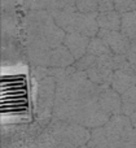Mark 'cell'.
Segmentation results:
<instances>
[{
  "label": "cell",
  "instance_id": "1",
  "mask_svg": "<svg viewBox=\"0 0 136 148\" xmlns=\"http://www.w3.org/2000/svg\"><path fill=\"white\" fill-rule=\"evenodd\" d=\"M56 79V97L52 120L78 123L87 129L105 125L110 116L99 103L100 86L95 84L84 72L73 66L52 68Z\"/></svg>",
  "mask_w": 136,
  "mask_h": 148
},
{
  "label": "cell",
  "instance_id": "2",
  "mask_svg": "<svg viewBox=\"0 0 136 148\" xmlns=\"http://www.w3.org/2000/svg\"><path fill=\"white\" fill-rule=\"evenodd\" d=\"M23 27L30 61L35 66L48 68L49 52L64 44L66 33L56 23L53 16L44 9H29L25 16Z\"/></svg>",
  "mask_w": 136,
  "mask_h": 148
},
{
  "label": "cell",
  "instance_id": "3",
  "mask_svg": "<svg viewBox=\"0 0 136 148\" xmlns=\"http://www.w3.org/2000/svg\"><path fill=\"white\" fill-rule=\"evenodd\" d=\"M134 130L130 117L124 114L112 116L105 125L91 130L87 146L91 148H123Z\"/></svg>",
  "mask_w": 136,
  "mask_h": 148
},
{
  "label": "cell",
  "instance_id": "4",
  "mask_svg": "<svg viewBox=\"0 0 136 148\" xmlns=\"http://www.w3.org/2000/svg\"><path fill=\"white\" fill-rule=\"evenodd\" d=\"M56 23L65 33H80L93 38L99 34L100 27L97 23V12L83 13L77 9L75 1L69 0L66 5L51 12Z\"/></svg>",
  "mask_w": 136,
  "mask_h": 148
},
{
  "label": "cell",
  "instance_id": "5",
  "mask_svg": "<svg viewBox=\"0 0 136 148\" xmlns=\"http://www.w3.org/2000/svg\"><path fill=\"white\" fill-rule=\"evenodd\" d=\"M46 129L60 148H80L88 144L91 138L90 129L78 123L52 120Z\"/></svg>",
  "mask_w": 136,
  "mask_h": 148
},
{
  "label": "cell",
  "instance_id": "6",
  "mask_svg": "<svg viewBox=\"0 0 136 148\" xmlns=\"http://www.w3.org/2000/svg\"><path fill=\"white\" fill-rule=\"evenodd\" d=\"M114 53L100 57L86 53L75 61L74 66L80 72H84L97 86H110L114 73Z\"/></svg>",
  "mask_w": 136,
  "mask_h": 148
},
{
  "label": "cell",
  "instance_id": "7",
  "mask_svg": "<svg viewBox=\"0 0 136 148\" xmlns=\"http://www.w3.org/2000/svg\"><path fill=\"white\" fill-rule=\"evenodd\" d=\"M36 81V88H35V112L36 118L40 123H47L48 125L52 121V114H53V107H54V97H56V79L53 74L51 73L48 75L43 77Z\"/></svg>",
  "mask_w": 136,
  "mask_h": 148
},
{
  "label": "cell",
  "instance_id": "8",
  "mask_svg": "<svg viewBox=\"0 0 136 148\" xmlns=\"http://www.w3.org/2000/svg\"><path fill=\"white\" fill-rule=\"evenodd\" d=\"M136 86V72L132 69L126 55L114 56V73L110 87L119 95H123Z\"/></svg>",
  "mask_w": 136,
  "mask_h": 148
},
{
  "label": "cell",
  "instance_id": "9",
  "mask_svg": "<svg viewBox=\"0 0 136 148\" xmlns=\"http://www.w3.org/2000/svg\"><path fill=\"white\" fill-rule=\"evenodd\" d=\"M114 55H127L131 42L121 30H100L97 34Z\"/></svg>",
  "mask_w": 136,
  "mask_h": 148
},
{
  "label": "cell",
  "instance_id": "10",
  "mask_svg": "<svg viewBox=\"0 0 136 148\" xmlns=\"http://www.w3.org/2000/svg\"><path fill=\"white\" fill-rule=\"evenodd\" d=\"M99 103L109 116L122 114V97L110 86H100Z\"/></svg>",
  "mask_w": 136,
  "mask_h": 148
},
{
  "label": "cell",
  "instance_id": "11",
  "mask_svg": "<svg viewBox=\"0 0 136 148\" xmlns=\"http://www.w3.org/2000/svg\"><path fill=\"white\" fill-rule=\"evenodd\" d=\"M91 38L87 35H83L80 33H66L64 39V44L70 53L74 56L75 61L79 60L87 53V48L90 44Z\"/></svg>",
  "mask_w": 136,
  "mask_h": 148
},
{
  "label": "cell",
  "instance_id": "12",
  "mask_svg": "<svg viewBox=\"0 0 136 148\" xmlns=\"http://www.w3.org/2000/svg\"><path fill=\"white\" fill-rule=\"evenodd\" d=\"M75 64V59L70 51L65 47V44L53 48L49 52L48 57V68H58V69H65V68L73 66Z\"/></svg>",
  "mask_w": 136,
  "mask_h": 148
},
{
  "label": "cell",
  "instance_id": "13",
  "mask_svg": "<svg viewBox=\"0 0 136 148\" xmlns=\"http://www.w3.org/2000/svg\"><path fill=\"white\" fill-rule=\"evenodd\" d=\"M97 23L100 30H121L122 14L116 9L97 14Z\"/></svg>",
  "mask_w": 136,
  "mask_h": 148
},
{
  "label": "cell",
  "instance_id": "14",
  "mask_svg": "<svg viewBox=\"0 0 136 148\" xmlns=\"http://www.w3.org/2000/svg\"><path fill=\"white\" fill-rule=\"evenodd\" d=\"M121 31L130 39L131 43H136V10L122 14Z\"/></svg>",
  "mask_w": 136,
  "mask_h": 148
},
{
  "label": "cell",
  "instance_id": "15",
  "mask_svg": "<svg viewBox=\"0 0 136 148\" xmlns=\"http://www.w3.org/2000/svg\"><path fill=\"white\" fill-rule=\"evenodd\" d=\"M122 97V114L130 117L136 113V86L121 95Z\"/></svg>",
  "mask_w": 136,
  "mask_h": 148
},
{
  "label": "cell",
  "instance_id": "16",
  "mask_svg": "<svg viewBox=\"0 0 136 148\" xmlns=\"http://www.w3.org/2000/svg\"><path fill=\"white\" fill-rule=\"evenodd\" d=\"M87 53H91L93 56H106V55H110L113 53L112 49L108 47V44L100 38V36H93L91 38L90 44H88V48H87Z\"/></svg>",
  "mask_w": 136,
  "mask_h": 148
},
{
  "label": "cell",
  "instance_id": "17",
  "mask_svg": "<svg viewBox=\"0 0 136 148\" xmlns=\"http://www.w3.org/2000/svg\"><path fill=\"white\" fill-rule=\"evenodd\" d=\"M75 5H77V9L83 13H95L99 9L97 0H78L75 1Z\"/></svg>",
  "mask_w": 136,
  "mask_h": 148
},
{
  "label": "cell",
  "instance_id": "18",
  "mask_svg": "<svg viewBox=\"0 0 136 148\" xmlns=\"http://www.w3.org/2000/svg\"><path fill=\"white\" fill-rule=\"evenodd\" d=\"M114 7H116L117 12L124 14V13L136 10V1L134 0H117V1H114Z\"/></svg>",
  "mask_w": 136,
  "mask_h": 148
},
{
  "label": "cell",
  "instance_id": "19",
  "mask_svg": "<svg viewBox=\"0 0 136 148\" xmlns=\"http://www.w3.org/2000/svg\"><path fill=\"white\" fill-rule=\"evenodd\" d=\"M3 148H29V142L26 139L9 140V142H5Z\"/></svg>",
  "mask_w": 136,
  "mask_h": 148
},
{
  "label": "cell",
  "instance_id": "20",
  "mask_svg": "<svg viewBox=\"0 0 136 148\" xmlns=\"http://www.w3.org/2000/svg\"><path fill=\"white\" fill-rule=\"evenodd\" d=\"M116 7H114V1H110V0H100L99 1V13H104V12H110V10H114Z\"/></svg>",
  "mask_w": 136,
  "mask_h": 148
},
{
  "label": "cell",
  "instance_id": "21",
  "mask_svg": "<svg viewBox=\"0 0 136 148\" xmlns=\"http://www.w3.org/2000/svg\"><path fill=\"white\" fill-rule=\"evenodd\" d=\"M126 57H127V60H129V62L131 64L132 69L136 72V43H131V47H130Z\"/></svg>",
  "mask_w": 136,
  "mask_h": 148
},
{
  "label": "cell",
  "instance_id": "22",
  "mask_svg": "<svg viewBox=\"0 0 136 148\" xmlns=\"http://www.w3.org/2000/svg\"><path fill=\"white\" fill-rule=\"evenodd\" d=\"M123 148H136V129H134L132 133L130 134L129 139L126 140Z\"/></svg>",
  "mask_w": 136,
  "mask_h": 148
},
{
  "label": "cell",
  "instance_id": "23",
  "mask_svg": "<svg viewBox=\"0 0 136 148\" xmlns=\"http://www.w3.org/2000/svg\"><path fill=\"white\" fill-rule=\"evenodd\" d=\"M130 120H131V122H132V126H134V129H136V113H134V114L130 116Z\"/></svg>",
  "mask_w": 136,
  "mask_h": 148
},
{
  "label": "cell",
  "instance_id": "24",
  "mask_svg": "<svg viewBox=\"0 0 136 148\" xmlns=\"http://www.w3.org/2000/svg\"><path fill=\"white\" fill-rule=\"evenodd\" d=\"M80 148H91V147H88L87 144H86V146H83V147H80Z\"/></svg>",
  "mask_w": 136,
  "mask_h": 148
}]
</instances>
